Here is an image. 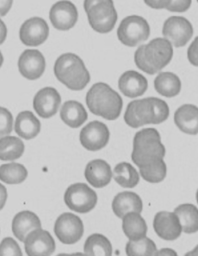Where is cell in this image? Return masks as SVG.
<instances>
[{
  "label": "cell",
  "instance_id": "83f0119b",
  "mask_svg": "<svg viewBox=\"0 0 198 256\" xmlns=\"http://www.w3.org/2000/svg\"><path fill=\"white\" fill-rule=\"evenodd\" d=\"M24 144L20 138L15 136L1 137L0 138V160L14 161L19 159L24 152Z\"/></svg>",
  "mask_w": 198,
  "mask_h": 256
},
{
  "label": "cell",
  "instance_id": "f1b7e54d",
  "mask_svg": "<svg viewBox=\"0 0 198 256\" xmlns=\"http://www.w3.org/2000/svg\"><path fill=\"white\" fill-rule=\"evenodd\" d=\"M112 175L116 182L124 188H135L140 182L138 172L128 162H120L116 165Z\"/></svg>",
  "mask_w": 198,
  "mask_h": 256
},
{
  "label": "cell",
  "instance_id": "ffe728a7",
  "mask_svg": "<svg viewBox=\"0 0 198 256\" xmlns=\"http://www.w3.org/2000/svg\"><path fill=\"white\" fill-rule=\"evenodd\" d=\"M112 207L114 214L120 218H122L130 212L141 213L142 202L140 196L134 192H122L114 196Z\"/></svg>",
  "mask_w": 198,
  "mask_h": 256
},
{
  "label": "cell",
  "instance_id": "b9f144b4",
  "mask_svg": "<svg viewBox=\"0 0 198 256\" xmlns=\"http://www.w3.org/2000/svg\"><path fill=\"white\" fill-rule=\"evenodd\" d=\"M102 1H104V0H84V7L86 12L90 7L92 6L94 4L102 2Z\"/></svg>",
  "mask_w": 198,
  "mask_h": 256
},
{
  "label": "cell",
  "instance_id": "60d3db41",
  "mask_svg": "<svg viewBox=\"0 0 198 256\" xmlns=\"http://www.w3.org/2000/svg\"><path fill=\"white\" fill-rule=\"evenodd\" d=\"M7 36V28L4 21L0 19V45L4 43Z\"/></svg>",
  "mask_w": 198,
  "mask_h": 256
},
{
  "label": "cell",
  "instance_id": "2e32d148",
  "mask_svg": "<svg viewBox=\"0 0 198 256\" xmlns=\"http://www.w3.org/2000/svg\"><path fill=\"white\" fill-rule=\"evenodd\" d=\"M62 98L56 89L46 87L41 89L34 98V108L41 118L53 117L58 111Z\"/></svg>",
  "mask_w": 198,
  "mask_h": 256
},
{
  "label": "cell",
  "instance_id": "44dd1931",
  "mask_svg": "<svg viewBox=\"0 0 198 256\" xmlns=\"http://www.w3.org/2000/svg\"><path fill=\"white\" fill-rule=\"evenodd\" d=\"M40 228L41 222L38 216L29 210L20 212L12 220V233L22 242L29 233Z\"/></svg>",
  "mask_w": 198,
  "mask_h": 256
},
{
  "label": "cell",
  "instance_id": "f35d334b",
  "mask_svg": "<svg viewBox=\"0 0 198 256\" xmlns=\"http://www.w3.org/2000/svg\"><path fill=\"white\" fill-rule=\"evenodd\" d=\"M14 0H0V18L6 15L12 7Z\"/></svg>",
  "mask_w": 198,
  "mask_h": 256
},
{
  "label": "cell",
  "instance_id": "ee69618b",
  "mask_svg": "<svg viewBox=\"0 0 198 256\" xmlns=\"http://www.w3.org/2000/svg\"><path fill=\"white\" fill-rule=\"evenodd\" d=\"M4 58L2 56V53L0 52V68L2 67V64H4Z\"/></svg>",
  "mask_w": 198,
  "mask_h": 256
},
{
  "label": "cell",
  "instance_id": "9a60e30c",
  "mask_svg": "<svg viewBox=\"0 0 198 256\" xmlns=\"http://www.w3.org/2000/svg\"><path fill=\"white\" fill-rule=\"evenodd\" d=\"M20 72L28 80H36L42 76L46 68L44 55L38 50H26L18 60Z\"/></svg>",
  "mask_w": 198,
  "mask_h": 256
},
{
  "label": "cell",
  "instance_id": "8992f818",
  "mask_svg": "<svg viewBox=\"0 0 198 256\" xmlns=\"http://www.w3.org/2000/svg\"><path fill=\"white\" fill-rule=\"evenodd\" d=\"M150 28L144 18L130 16L123 20L117 30V36L126 46H136L148 40Z\"/></svg>",
  "mask_w": 198,
  "mask_h": 256
},
{
  "label": "cell",
  "instance_id": "52a82bcc",
  "mask_svg": "<svg viewBox=\"0 0 198 256\" xmlns=\"http://www.w3.org/2000/svg\"><path fill=\"white\" fill-rule=\"evenodd\" d=\"M86 12L92 28L100 34L112 30L118 19L112 0H104L94 4Z\"/></svg>",
  "mask_w": 198,
  "mask_h": 256
},
{
  "label": "cell",
  "instance_id": "ba28073f",
  "mask_svg": "<svg viewBox=\"0 0 198 256\" xmlns=\"http://www.w3.org/2000/svg\"><path fill=\"white\" fill-rule=\"evenodd\" d=\"M64 202L69 209L78 213H88L97 204L96 192L83 183L70 185L64 194Z\"/></svg>",
  "mask_w": 198,
  "mask_h": 256
},
{
  "label": "cell",
  "instance_id": "4316f807",
  "mask_svg": "<svg viewBox=\"0 0 198 256\" xmlns=\"http://www.w3.org/2000/svg\"><path fill=\"white\" fill-rule=\"evenodd\" d=\"M180 223L182 230L186 234H192L198 230V212L194 205L181 204L174 210Z\"/></svg>",
  "mask_w": 198,
  "mask_h": 256
},
{
  "label": "cell",
  "instance_id": "8d00e7d4",
  "mask_svg": "<svg viewBox=\"0 0 198 256\" xmlns=\"http://www.w3.org/2000/svg\"><path fill=\"white\" fill-rule=\"evenodd\" d=\"M188 59L190 62L194 66H198V38L190 46L188 52Z\"/></svg>",
  "mask_w": 198,
  "mask_h": 256
},
{
  "label": "cell",
  "instance_id": "ab89813d",
  "mask_svg": "<svg viewBox=\"0 0 198 256\" xmlns=\"http://www.w3.org/2000/svg\"><path fill=\"white\" fill-rule=\"evenodd\" d=\"M7 200L6 188L0 184V210L4 208Z\"/></svg>",
  "mask_w": 198,
  "mask_h": 256
},
{
  "label": "cell",
  "instance_id": "e575fe53",
  "mask_svg": "<svg viewBox=\"0 0 198 256\" xmlns=\"http://www.w3.org/2000/svg\"><path fill=\"white\" fill-rule=\"evenodd\" d=\"M0 256H22L19 244L12 238H6L0 244Z\"/></svg>",
  "mask_w": 198,
  "mask_h": 256
},
{
  "label": "cell",
  "instance_id": "836d02e7",
  "mask_svg": "<svg viewBox=\"0 0 198 256\" xmlns=\"http://www.w3.org/2000/svg\"><path fill=\"white\" fill-rule=\"evenodd\" d=\"M14 118L9 110L0 107V138L12 132Z\"/></svg>",
  "mask_w": 198,
  "mask_h": 256
},
{
  "label": "cell",
  "instance_id": "d6986e66",
  "mask_svg": "<svg viewBox=\"0 0 198 256\" xmlns=\"http://www.w3.org/2000/svg\"><path fill=\"white\" fill-rule=\"evenodd\" d=\"M84 176L92 186L102 188L111 182L112 172L108 162L103 160H94L88 164Z\"/></svg>",
  "mask_w": 198,
  "mask_h": 256
},
{
  "label": "cell",
  "instance_id": "cb8c5ba5",
  "mask_svg": "<svg viewBox=\"0 0 198 256\" xmlns=\"http://www.w3.org/2000/svg\"><path fill=\"white\" fill-rule=\"evenodd\" d=\"M60 114L62 121L74 128H79L88 120V112L78 102H66L60 108Z\"/></svg>",
  "mask_w": 198,
  "mask_h": 256
},
{
  "label": "cell",
  "instance_id": "4dcf8cb0",
  "mask_svg": "<svg viewBox=\"0 0 198 256\" xmlns=\"http://www.w3.org/2000/svg\"><path fill=\"white\" fill-rule=\"evenodd\" d=\"M26 168L18 162L4 164L0 166V180L7 184H19L28 178Z\"/></svg>",
  "mask_w": 198,
  "mask_h": 256
},
{
  "label": "cell",
  "instance_id": "277c9868",
  "mask_svg": "<svg viewBox=\"0 0 198 256\" xmlns=\"http://www.w3.org/2000/svg\"><path fill=\"white\" fill-rule=\"evenodd\" d=\"M165 154L166 150L156 128H144L136 134L132 160L138 168L150 166L162 160Z\"/></svg>",
  "mask_w": 198,
  "mask_h": 256
},
{
  "label": "cell",
  "instance_id": "7a4b0ae2",
  "mask_svg": "<svg viewBox=\"0 0 198 256\" xmlns=\"http://www.w3.org/2000/svg\"><path fill=\"white\" fill-rule=\"evenodd\" d=\"M172 46L165 38H156L148 44L142 45L135 53V62L138 69L148 74H155L172 60Z\"/></svg>",
  "mask_w": 198,
  "mask_h": 256
},
{
  "label": "cell",
  "instance_id": "74e56055",
  "mask_svg": "<svg viewBox=\"0 0 198 256\" xmlns=\"http://www.w3.org/2000/svg\"><path fill=\"white\" fill-rule=\"evenodd\" d=\"M146 4L152 9H166L170 4L171 0H144Z\"/></svg>",
  "mask_w": 198,
  "mask_h": 256
},
{
  "label": "cell",
  "instance_id": "9c48e42d",
  "mask_svg": "<svg viewBox=\"0 0 198 256\" xmlns=\"http://www.w3.org/2000/svg\"><path fill=\"white\" fill-rule=\"evenodd\" d=\"M54 233L64 244H74L80 241L84 234L83 222L74 214H62L55 222Z\"/></svg>",
  "mask_w": 198,
  "mask_h": 256
},
{
  "label": "cell",
  "instance_id": "5bb4252c",
  "mask_svg": "<svg viewBox=\"0 0 198 256\" xmlns=\"http://www.w3.org/2000/svg\"><path fill=\"white\" fill-rule=\"evenodd\" d=\"M48 36L49 26L42 18H32L28 20L20 30L21 42L26 46H39L44 43Z\"/></svg>",
  "mask_w": 198,
  "mask_h": 256
},
{
  "label": "cell",
  "instance_id": "f546056e",
  "mask_svg": "<svg viewBox=\"0 0 198 256\" xmlns=\"http://www.w3.org/2000/svg\"><path fill=\"white\" fill-rule=\"evenodd\" d=\"M84 251L88 256H110L112 254V246L106 236L94 234L86 240Z\"/></svg>",
  "mask_w": 198,
  "mask_h": 256
},
{
  "label": "cell",
  "instance_id": "8fae6325",
  "mask_svg": "<svg viewBox=\"0 0 198 256\" xmlns=\"http://www.w3.org/2000/svg\"><path fill=\"white\" fill-rule=\"evenodd\" d=\"M110 137V130L104 123L90 122L80 131V142L88 150L98 151L106 146Z\"/></svg>",
  "mask_w": 198,
  "mask_h": 256
},
{
  "label": "cell",
  "instance_id": "7402d4cb",
  "mask_svg": "<svg viewBox=\"0 0 198 256\" xmlns=\"http://www.w3.org/2000/svg\"><path fill=\"white\" fill-rule=\"evenodd\" d=\"M176 126L184 134L189 135L198 134V110L193 104L180 106L174 114Z\"/></svg>",
  "mask_w": 198,
  "mask_h": 256
},
{
  "label": "cell",
  "instance_id": "5b68a950",
  "mask_svg": "<svg viewBox=\"0 0 198 256\" xmlns=\"http://www.w3.org/2000/svg\"><path fill=\"white\" fill-rule=\"evenodd\" d=\"M54 74L59 82L73 90L84 89L90 79L83 60L72 53L59 56L55 62Z\"/></svg>",
  "mask_w": 198,
  "mask_h": 256
},
{
  "label": "cell",
  "instance_id": "e0dca14e",
  "mask_svg": "<svg viewBox=\"0 0 198 256\" xmlns=\"http://www.w3.org/2000/svg\"><path fill=\"white\" fill-rule=\"evenodd\" d=\"M156 233L166 241H174L180 236L182 227L174 213L160 212L156 214L154 220Z\"/></svg>",
  "mask_w": 198,
  "mask_h": 256
},
{
  "label": "cell",
  "instance_id": "7c38bea8",
  "mask_svg": "<svg viewBox=\"0 0 198 256\" xmlns=\"http://www.w3.org/2000/svg\"><path fill=\"white\" fill-rule=\"evenodd\" d=\"M24 242L25 251L29 256H50L56 248L52 234L41 228L29 233Z\"/></svg>",
  "mask_w": 198,
  "mask_h": 256
},
{
  "label": "cell",
  "instance_id": "6da1fadb",
  "mask_svg": "<svg viewBox=\"0 0 198 256\" xmlns=\"http://www.w3.org/2000/svg\"><path fill=\"white\" fill-rule=\"evenodd\" d=\"M169 106L158 98H146L131 102L126 111V123L132 128H137L142 126L158 125L169 117Z\"/></svg>",
  "mask_w": 198,
  "mask_h": 256
},
{
  "label": "cell",
  "instance_id": "d6a6232c",
  "mask_svg": "<svg viewBox=\"0 0 198 256\" xmlns=\"http://www.w3.org/2000/svg\"><path fill=\"white\" fill-rule=\"evenodd\" d=\"M140 174L147 182L156 184L164 180L166 176V165L164 160L150 166L140 168Z\"/></svg>",
  "mask_w": 198,
  "mask_h": 256
},
{
  "label": "cell",
  "instance_id": "ac0fdd59",
  "mask_svg": "<svg viewBox=\"0 0 198 256\" xmlns=\"http://www.w3.org/2000/svg\"><path fill=\"white\" fill-rule=\"evenodd\" d=\"M118 88L124 96L134 98L142 96L146 92L148 82L138 72L128 70L120 77Z\"/></svg>",
  "mask_w": 198,
  "mask_h": 256
},
{
  "label": "cell",
  "instance_id": "4fadbf2b",
  "mask_svg": "<svg viewBox=\"0 0 198 256\" xmlns=\"http://www.w3.org/2000/svg\"><path fill=\"white\" fill-rule=\"evenodd\" d=\"M50 20L54 28L66 31L76 26L78 18L77 8L70 1L63 0L56 2L50 11Z\"/></svg>",
  "mask_w": 198,
  "mask_h": 256
},
{
  "label": "cell",
  "instance_id": "1f68e13d",
  "mask_svg": "<svg viewBox=\"0 0 198 256\" xmlns=\"http://www.w3.org/2000/svg\"><path fill=\"white\" fill-rule=\"evenodd\" d=\"M127 256H156L158 252L156 246L154 241L144 237L137 241H130L126 248Z\"/></svg>",
  "mask_w": 198,
  "mask_h": 256
},
{
  "label": "cell",
  "instance_id": "d590c367",
  "mask_svg": "<svg viewBox=\"0 0 198 256\" xmlns=\"http://www.w3.org/2000/svg\"><path fill=\"white\" fill-rule=\"evenodd\" d=\"M192 5V0H171L170 4L166 9L170 12H186Z\"/></svg>",
  "mask_w": 198,
  "mask_h": 256
},
{
  "label": "cell",
  "instance_id": "30bf717a",
  "mask_svg": "<svg viewBox=\"0 0 198 256\" xmlns=\"http://www.w3.org/2000/svg\"><path fill=\"white\" fill-rule=\"evenodd\" d=\"M162 34L171 44L180 48L185 46L193 36V26L184 18L171 16L164 22Z\"/></svg>",
  "mask_w": 198,
  "mask_h": 256
},
{
  "label": "cell",
  "instance_id": "d4e9b609",
  "mask_svg": "<svg viewBox=\"0 0 198 256\" xmlns=\"http://www.w3.org/2000/svg\"><path fill=\"white\" fill-rule=\"evenodd\" d=\"M122 229L130 241H137L146 236V223L137 212H130L122 218Z\"/></svg>",
  "mask_w": 198,
  "mask_h": 256
},
{
  "label": "cell",
  "instance_id": "484cf974",
  "mask_svg": "<svg viewBox=\"0 0 198 256\" xmlns=\"http://www.w3.org/2000/svg\"><path fill=\"white\" fill-rule=\"evenodd\" d=\"M154 87L161 96L172 98L180 92L181 82L175 74L162 72L154 80Z\"/></svg>",
  "mask_w": 198,
  "mask_h": 256
},
{
  "label": "cell",
  "instance_id": "603a6c76",
  "mask_svg": "<svg viewBox=\"0 0 198 256\" xmlns=\"http://www.w3.org/2000/svg\"><path fill=\"white\" fill-rule=\"evenodd\" d=\"M40 122L31 112H21L16 118V134L24 140L35 138L40 134Z\"/></svg>",
  "mask_w": 198,
  "mask_h": 256
},
{
  "label": "cell",
  "instance_id": "3957f363",
  "mask_svg": "<svg viewBox=\"0 0 198 256\" xmlns=\"http://www.w3.org/2000/svg\"><path fill=\"white\" fill-rule=\"evenodd\" d=\"M86 104L90 112L107 120H116L122 110L121 96L110 86L99 82L90 88L86 96Z\"/></svg>",
  "mask_w": 198,
  "mask_h": 256
},
{
  "label": "cell",
  "instance_id": "7bdbcfd3",
  "mask_svg": "<svg viewBox=\"0 0 198 256\" xmlns=\"http://www.w3.org/2000/svg\"><path fill=\"white\" fill-rule=\"evenodd\" d=\"M156 256H176V253L175 252L170 250H161L159 252H156Z\"/></svg>",
  "mask_w": 198,
  "mask_h": 256
}]
</instances>
